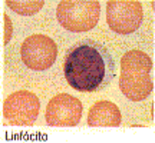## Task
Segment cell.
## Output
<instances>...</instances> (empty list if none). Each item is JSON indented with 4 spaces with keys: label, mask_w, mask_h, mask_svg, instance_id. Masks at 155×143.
I'll return each mask as SVG.
<instances>
[{
    "label": "cell",
    "mask_w": 155,
    "mask_h": 143,
    "mask_svg": "<svg viewBox=\"0 0 155 143\" xmlns=\"http://www.w3.org/2000/svg\"><path fill=\"white\" fill-rule=\"evenodd\" d=\"M116 63L105 44L82 40L68 50L63 73L69 86L79 92H96L115 77Z\"/></svg>",
    "instance_id": "1"
},
{
    "label": "cell",
    "mask_w": 155,
    "mask_h": 143,
    "mask_svg": "<svg viewBox=\"0 0 155 143\" xmlns=\"http://www.w3.org/2000/svg\"><path fill=\"white\" fill-rule=\"evenodd\" d=\"M152 60L145 52L129 50L122 56V73L119 87L134 102L147 99L152 92Z\"/></svg>",
    "instance_id": "2"
},
{
    "label": "cell",
    "mask_w": 155,
    "mask_h": 143,
    "mask_svg": "<svg viewBox=\"0 0 155 143\" xmlns=\"http://www.w3.org/2000/svg\"><path fill=\"white\" fill-rule=\"evenodd\" d=\"M101 5L96 0H62L58 5L56 16L66 30L88 32L98 23Z\"/></svg>",
    "instance_id": "3"
},
{
    "label": "cell",
    "mask_w": 155,
    "mask_h": 143,
    "mask_svg": "<svg viewBox=\"0 0 155 143\" xmlns=\"http://www.w3.org/2000/svg\"><path fill=\"white\" fill-rule=\"evenodd\" d=\"M108 26L119 34L134 33L142 22V5L138 0H111L106 5Z\"/></svg>",
    "instance_id": "4"
},
{
    "label": "cell",
    "mask_w": 155,
    "mask_h": 143,
    "mask_svg": "<svg viewBox=\"0 0 155 143\" xmlns=\"http://www.w3.org/2000/svg\"><path fill=\"white\" fill-rule=\"evenodd\" d=\"M20 56L23 63L32 70H46L56 60L58 46L53 39L45 34H32L25 39Z\"/></svg>",
    "instance_id": "5"
},
{
    "label": "cell",
    "mask_w": 155,
    "mask_h": 143,
    "mask_svg": "<svg viewBox=\"0 0 155 143\" xmlns=\"http://www.w3.org/2000/svg\"><path fill=\"white\" fill-rule=\"evenodd\" d=\"M40 102L38 96L29 90L12 93L3 103V116L9 125L29 126L35 123L39 115Z\"/></svg>",
    "instance_id": "6"
},
{
    "label": "cell",
    "mask_w": 155,
    "mask_h": 143,
    "mask_svg": "<svg viewBox=\"0 0 155 143\" xmlns=\"http://www.w3.org/2000/svg\"><path fill=\"white\" fill-rule=\"evenodd\" d=\"M82 116L81 100L66 93L56 94L52 97L46 107V122L55 127L76 126Z\"/></svg>",
    "instance_id": "7"
},
{
    "label": "cell",
    "mask_w": 155,
    "mask_h": 143,
    "mask_svg": "<svg viewBox=\"0 0 155 143\" xmlns=\"http://www.w3.org/2000/svg\"><path fill=\"white\" fill-rule=\"evenodd\" d=\"M121 119L118 106L108 100L96 102L88 113V125L92 127H118Z\"/></svg>",
    "instance_id": "8"
},
{
    "label": "cell",
    "mask_w": 155,
    "mask_h": 143,
    "mask_svg": "<svg viewBox=\"0 0 155 143\" xmlns=\"http://www.w3.org/2000/svg\"><path fill=\"white\" fill-rule=\"evenodd\" d=\"M6 5L9 6V9L16 11L17 14L22 16H32L35 13H38L43 7V0H29V2H16V0H7Z\"/></svg>",
    "instance_id": "9"
},
{
    "label": "cell",
    "mask_w": 155,
    "mask_h": 143,
    "mask_svg": "<svg viewBox=\"0 0 155 143\" xmlns=\"http://www.w3.org/2000/svg\"><path fill=\"white\" fill-rule=\"evenodd\" d=\"M3 44H7L9 40L12 39V33H13V26H12V20L9 14L3 13Z\"/></svg>",
    "instance_id": "10"
}]
</instances>
